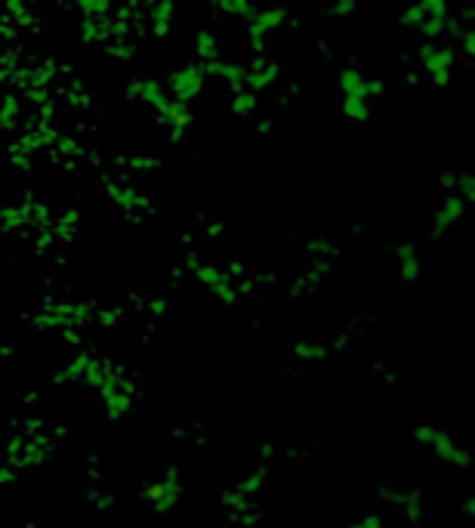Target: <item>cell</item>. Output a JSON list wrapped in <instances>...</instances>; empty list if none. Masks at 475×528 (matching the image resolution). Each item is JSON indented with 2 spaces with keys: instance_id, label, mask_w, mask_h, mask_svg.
<instances>
[{
  "instance_id": "17",
  "label": "cell",
  "mask_w": 475,
  "mask_h": 528,
  "mask_svg": "<svg viewBox=\"0 0 475 528\" xmlns=\"http://www.w3.org/2000/svg\"><path fill=\"white\" fill-rule=\"evenodd\" d=\"M219 13L226 16H238V19H247L253 10H257V0H213Z\"/></svg>"
},
{
  "instance_id": "22",
  "label": "cell",
  "mask_w": 475,
  "mask_h": 528,
  "mask_svg": "<svg viewBox=\"0 0 475 528\" xmlns=\"http://www.w3.org/2000/svg\"><path fill=\"white\" fill-rule=\"evenodd\" d=\"M25 7H28V0H7V10H10L19 22L28 19V10H25Z\"/></svg>"
},
{
  "instance_id": "14",
  "label": "cell",
  "mask_w": 475,
  "mask_h": 528,
  "mask_svg": "<svg viewBox=\"0 0 475 528\" xmlns=\"http://www.w3.org/2000/svg\"><path fill=\"white\" fill-rule=\"evenodd\" d=\"M149 16H152V28H155V34H167V31L173 28V19H176L173 0H155Z\"/></svg>"
},
{
  "instance_id": "2",
  "label": "cell",
  "mask_w": 475,
  "mask_h": 528,
  "mask_svg": "<svg viewBox=\"0 0 475 528\" xmlns=\"http://www.w3.org/2000/svg\"><path fill=\"white\" fill-rule=\"evenodd\" d=\"M414 439H417V445H420L423 451H429V454L435 457L438 464L457 467V470L469 467V451H466L463 442H460L457 436H451L448 430H442V427H417Z\"/></svg>"
},
{
  "instance_id": "5",
  "label": "cell",
  "mask_w": 475,
  "mask_h": 528,
  "mask_svg": "<svg viewBox=\"0 0 475 528\" xmlns=\"http://www.w3.org/2000/svg\"><path fill=\"white\" fill-rule=\"evenodd\" d=\"M417 56H420V65L426 68V78L435 87H448L451 84V72H454V62H457L451 47H438V44L426 41Z\"/></svg>"
},
{
  "instance_id": "19",
  "label": "cell",
  "mask_w": 475,
  "mask_h": 528,
  "mask_svg": "<svg viewBox=\"0 0 475 528\" xmlns=\"http://www.w3.org/2000/svg\"><path fill=\"white\" fill-rule=\"evenodd\" d=\"M81 16H112L115 0H78Z\"/></svg>"
},
{
  "instance_id": "15",
  "label": "cell",
  "mask_w": 475,
  "mask_h": 528,
  "mask_svg": "<svg viewBox=\"0 0 475 528\" xmlns=\"http://www.w3.org/2000/svg\"><path fill=\"white\" fill-rule=\"evenodd\" d=\"M195 56L201 59V65H210L219 59V38L213 31H198L195 34Z\"/></svg>"
},
{
  "instance_id": "20",
  "label": "cell",
  "mask_w": 475,
  "mask_h": 528,
  "mask_svg": "<svg viewBox=\"0 0 475 528\" xmlns=\"http://www.w3.org/2000/svg\"><path fill=\"white\" fill-rule=\"evenodd\" d=\"M343 528H386V525H383V519H380V516H374V513H364V516H355L352 522H346Z\"/></svg>"
},
{
  "instance_id": "21",
  "label": "cell",
  "mask_w": 475,
  "mask_h": 528,
  "mask_svg": "<svg viewBox=\"0 0 475 528\" xmlns=\"http://www.w3.org/2000/svg\"><path fill=\"white\" fill-rule=\"evenodd\" d=\"M355 7H358V0H334V4H331V16L346 19V16H352Z\"/></svg>"
},
{
  "instance_id": "12",
  "label": "cell",
  "mask_w": 475,
  "mask_h": 528,
  "mask_svg": "<svg viewBox=\"0 0 475 528\" xmlns=\"http://www.w3.org/2000/svg\"><path fill=\"white\" fill-rule=\"evenodd\" d=\"M207 68V75H216L223 84H229L232 90H241L244 87V65L241 62H226V59H216Z\"/></svg>"
},
{
  "instance_id": "4",
  "label": "cell",
  "mask_w": 475,
  "mask_h": 528,
  "mask_svg": "<svg viewBox=\"0 0 475 528\" xmlns=\"http://www.w3.org/2000/svg\"><path fill=\"white\" fill-rule=\"evenodd\" d=\"M287 22V13L281 7H257L250 16H247V38H250V47L263 53L266 50V41L269 34L281 31Z\"/></svg>"
},
{
  "instance_id": "18",
  "label": "cell",
  "mask_w": 475,
  "mask_h": 528,
  "mask_svg": "<svg viewBox=\"0 0 475 528\" xmlns=\"http://www.w3.org/2000/svg\"><path fill=\"white\" fill-rule=\"evenodd\" d=\"M19 118H22V99L19 96H4V99H0V124L16 127Z\"/></svg>"
},
{
  "instance_id": "7",
  "label": "cell",
  "mask_w": 475,
  "mask_h": 528,
  "mask_svg": "<svg viewBox=\"0 0 475 528\" xmlns=\"http://www.w3.org/2000/svg\"><path fill=\"white\" fill-rule=\"evenodd\" d=\"M127 93H130V99H136V102H142V105H149L152 112H161L164 105L170 102L167 87H164L161 81H155V78H136V81H130V84H127Z\"/></svg>"
},
{
  "instance_id": "11",
  "label": "cell",
  "mask_w": 475,
  "mask_h": 528,
  "mask_svg": "<svg viewBox=\"0 0 475 528\" xmlns=\"http://www.w3.org/2000/svg\"><path fill=\"white\" fill-rule=\"evenodd\" d=\"M115 34V19L112 16H84L81 22V38L87 44H108Z\"/></svg>"
},
{
  "instance_id": "13",
  "label": "cell",
  "mask_w": 475,
  "mask_h": 528,
  "mask_svg": "<svg viewBox=\"0 0 475 528\" xmlns=\"http://www.w3.org/2000/svg\"><path fill=\"white\" fill-rule=\"evenodd\" d=\"M257 105H260L257 93L247 90V87H241V90H235V93H232L229 109H232V115H235V118H253V112H257Z\"/></svg>"
},
{
  "instance_id": "10",
  "label": "cell",
  "mask_w": 475,
  "mask_h": 528,
  "mask_svg": "<svg viewBox=\"0 0 475 528\" xmlns=\"http://www.w3.org/2000/svg\"><path fill=\"white\" fill-rule=\"evenodd\" d=\"M198 281L201 285L210 291V294H216L223 303H232L235 300V291H232V285H229V275L223 272V269H216V266H201L198 269Z\"/></svg>"
},
{
  "instance_id": "16",
  "label": "cell",
  "mask_w": 475,
  "mask_h": 528,
  "mask_svg": "<svg viewBox=\"0 0 475 528\" xmlns=\"http://www.w3.org/2000/svg\"><path fill=\"white\" fill-rule=\"evenodd\" d=\"M398 272H401V278H405V281H417L420 278V254L411 248V244L398 251Z\"/></svg>"
},
{
  "instance_id": "6",
  "label": "cell",
  "mask_w": 475,
  "mask_h": 528,
  "mask_svg": "<svg viewBox=\"0 0 475 528\" xmlns=\"http://www.w3.org/2000/svg\"><path fill=\"white\" fill-rule=\"evenodd\" d=\"M466 214V201L451 189L448 195H442L438 207L432 210V235H445L451 226L460 223V217Z\"/></svg>"
},
{
  "instance_id": "23",
  "label": "cell",
  "mask_w": 475,
  "mask_h": 528,
  "mask_svg": "<svg viewBox=\"0 0 475 528\" xmlns=\"http://www.w3.org/2000/svg\"><path fill=\"white\" fill-rule=\"evenodd\" d=\"M460 47H463L466 56L475 53V34H472V28H463V31H460Z\"/></svg>"
},
{
  "instance_id": "3",
  "label": "cell",
  "mask_w": 475,
  "mask_h": 528,
  "mask_svg": "<svg viewBox=\"0 0 475 528\" xmlns=\"http://www.w3.org/2000/svg\"><path fill=\"white\" fill-rule=\"evenodd\" d=\"M207 81H210L207 68H204L201 62H192V65L173 68V72L167 75V84H164V87H167L170 99H179V102L192 105V102H198V99L207 93Z\"/></svg>"
},
{
  "instance_id": "8",
  "label": "cell",
  "mask_w": 475,
  "mask_h": 528,
  "mask_svg": "<svg viewBox=\"0 0 475 528\" xmlns=\"http://www.w3.org/2000/svg\"><path fill=\"white\" fill-rule=\"evenodd\" d=\"M278 81V65L269 62V59H257L253 65H244V87L253 90V93H263L269 90L272 84Z\"/></svg>"
},
{
  "instance_id": "1",
  "label": "cell",
  "mask_w": 475,
  "mask_h": 528,
  "mask_svg": "<svg viewBox=\"0 0 475 528\" xmlns=\"http://www.w3.org/2000/svg\"><path fill=\"white\" fill-rule=\"evenodd\" d=\"M340 109L352 124L371 121V81L364 78L361 68L349 65L340 72Z\"/></svg>"
},
{
  "instance_id": "9",
  "label": "cell",
  "mask_w": 475,
  "mask_h": 528,
  "mask_svg": "<svg viewBox=\"0 0 475 528\" xmlns=\"http://www.w3.org/2000/svg\"><path fill=\"white\" fill-rule=\"evenodd\" d=\"M158 115H161V118H164V124L170 127V136H173V139H179L182 133L189 130V124H192V105L179 102V99H170Z\"/></svg>"
}]
</instances>
